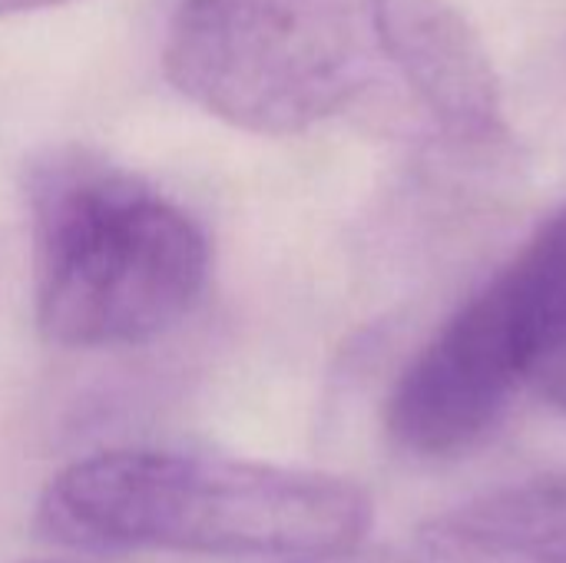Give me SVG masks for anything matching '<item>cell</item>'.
Wrapping results in <instances>:
<instances>
[{
  "label": "cell",
  "mask_w": 566,
  "mask_h": 563,
  "mask_svg": "<svg viewBox=\"0 0 566 563\" xmlns=\"http://www.w3.org/2000/svg\"><path fill=\"white\" fill-rule=\"evenodd\" d=\"M534 319L514 265L461 305L415 355L388 402V435L418 458L478 445L527 385Z\"/></svg>",
  "instance_id": "cell-4"
},
{
  "label": "cell",
  "mask_w": 566,
  "mask_h": 563,
  "mask_svg": "<svg viewBox=\"0 0 566 563\" xmlns=\"http://www.w3.org/2000/svg\"><path fill=\"white\" fill-rule=\"evenodd\" d=\"M33 319L56 348H129L176 329L209 279L202 226L149 179L83 146L27 163Z\"/></svg>",
  "instance_id": "cell-3"
},
{
  "label": "cell",
  "mask_w": 566,
  "mask_h": 563,
  "mask_svg": "<svg viewBox=\"0 0 566 563\" xmlns=\"http://www.w3.org/2000/svg\"><path fill=\"white\" fill-rule=\"evenodd\" d=\"M70 0H0V17H13V13H30V10H43V7H60Z\"/></svg>",
  "instance_id": "cell-7"
},
{
  "label": "cell",
  "mask_w": 566,
  "mask_h": 563,
  "mask_svg": "<svg viewBox=\"0 0 566 563\" xmlns=\"http://www.w3.org/2000/svg\"><path fill=\"white\" fill-rule=\"evenodd\" d=\"M40 528L70 548L202 557H335L375 501L348 478L189 451H103L43 491Z\"/></svg>",
  "instance_id": "cell-2"
},
{
  "label": "cell",
  "mask_w": 566,
  "mask_h": 563,
  "mask_svg": "<svg viewBox=\"0 0 566 563\" xmlns=\"http://www.w3.org/2000/svg\"><path fill=\"white\" fill-rule=\"evenodd\" d=\"M163 70L189 103L262 136L332 119L468 149L507 136L494 63L444 0H179Z\"/></svg>",
  "instance_id": "cell-1"
},
{
  "label": "cell",
  "mask_w": 566,
  "mask_h": 563,
  "mask_svg": "<svg viewBox=\"0 0 566 563\" xmlns=\"http://www.w3.org/2000/svg\"><path fill=\"white\" fill-rule=\"evenodd\" d=\"M23 563H86V561H50V557H40V561H23Z\"/></svg>",
  "instance_id": "cell-8"
},
{
  "label": "cell",
  "mask_w": 566,
  "mask_h": 563,
  "mask_svg": "<svg viewBox=\"0 0 566 563\" xmlns=\"http://www.w3.org/2000/svg\"><path fill=\"white\" fill-rule=\"evenodd\" d=\"M434 563H566V475L488 491L421 524Z\"/></svg>",
  "instance_id": "cell-5"
},
{
  "label": "cell",
  "mask_w": 566,
  "mask_h": 563,
  "mask_svg": "<svg viewBox=\"0 0 566 563\" xmlns=\"http://www.w3.org/2000/svg\"><path fill=\"white\" fill-rule=\"evenodd\" d=\"M527 289L534 319V358L527 385L566 408V209L557 212L511 262Z\"/></svg>",
  "instance_id": "cell-6"
}]
</instances>
